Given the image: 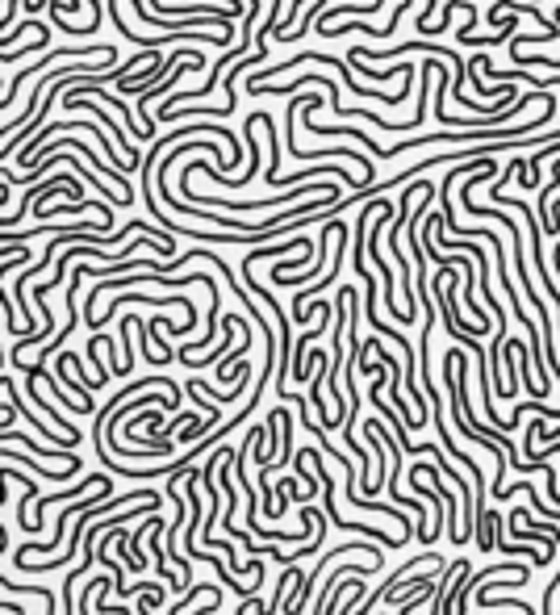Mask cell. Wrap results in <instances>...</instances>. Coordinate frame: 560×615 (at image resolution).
Returning a JSON list of instances; mask_svg holds the SVG:
<instances>
[{"label":"cell","instance_id":"obj_1","mask_svg":"<svg viewBox=\"0 0 560 615\" xmlns=\"http://www.w3.org/2000/svg\"><path fill=\"white\" fill-rule=\"evenodd\" d=\"M5 611H9V615H25V611H22V607H17V603H9V607H5Z\"/></svg>","mask_w":560,"mask_h":615}]
</instances>
